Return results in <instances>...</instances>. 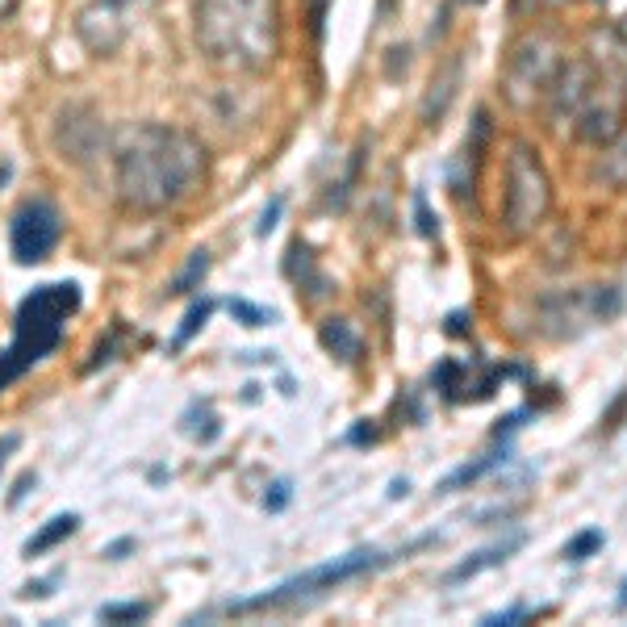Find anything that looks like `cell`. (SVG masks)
Returning a JSON list of instances; mask_svg holds the SVG:
<instances>
[{"mask_svg":"<svg viewBox=\"0 0 627 627\" xmlns=\"http://www.w3.org/2000/svg\"><path fill=\"white\" fill-rule=\"evenodd\" d=\"M209 155L197 134L164 126V122H138L126 126L113 143V184L118 201L134 214H164L197 193L205 180Z\"/></svg>","mask_w":627,"mask_h":627,"instance_id":"cell-1","label":"cell"},{"mask_svg":"<svg viewBox=\"0 0 627 627\" xmlns=\"http://www.w3.org/2000/svg\"><path fill=\"white\" fill-rule=\"evenodd\" d=\"M552 92L556 118L569 113L586 143H611L627 122V38L615 30H598L586 59L561 67Z\"/></svg>","mask_w":627,"mask_h":627,"instance_id":"cell-2","label":"cell"},{"mask_svg":"<svg viewBox=\"0 0 627 627\" xmlns=\"http://www.w3.org/2000/svg\"><path fill=\"white\" fill-rule=\"evenodd\" d=\"M197 46L209 63L230 72H264L281 51L276 0H193Z\"/></svg>","mask_w":627,"mask_h":627,"instance_id":"cell-3","label":"cell"},{"mask_svg":"<svg viewBox=\"0 0 627 627\" xmlns=\"http://www.w3.org/2000/svg\"><path fill=\"white\" fill-rule=\"evenodd\" d=\"M80 310V285L59 281V285H38L26 301L17 306L13 318V343L0 352V389H9L17 377H26L34 364L63 343L67 318Z\"/></svg>","mask_w":627,"mask_h":627,"instance_id":"cell-4","label":"cell"},{"mask_svg":"<svg viewBox=\"0 0 627 627\" xmlns=\"http://www.w3.org/2000/svg\"><path fill=\"white\" fill-rule=\"evenodd\" d=\"M423 544H427V540H414V544H406L402 552H377V548L347 552V556H335V561H327V565H314V569H306V573L289 577V582H281V586L268 590V594L226 602L222 611H226V615H255V611H272V607H289V602H306V598H318V594H327V590H335V586H343V582H356V577H364V573H377V569H385V565H393V561H402L406 552L423 548Z\"/></svg>","mask_w":627,"mask_h":627,"instance_id":"cell-5","label":"cell"},{"mask_svg":"<svg viewBox=\"0 0 627 627\" xmlns=\"http://www.w3.org/2000/svg\"><path fill=\"white\" fill-rule=\"evenodd\" d=\"M552 205V180L540 164V155L527 143H515L506 155V197H502V222L506 235H531Z\"/></svg>","mask_w":627,"mask_h":627,"instance_id":"cell-6","label":"cell"},{"mask_svg":"<svg viewBox=\"0 0 627 627\" xmlns=\"http://www.w3.org/2000/svg\"><path fill=\"white\" fill-rule=\"evenodd\" d=\"M159 0H88L76 13V38L92 55H118Z\"/></svg>","mask_w":627,"mask_h":627,"instance_id":"cell-7","label":"cell"},{"mask_svg":"<svg viewBox=\"0 0 627 627\" xmlns=\"http://www.w3.org/2000/svg\"><path fill=\"white\" fill-rule=\"evenodd\" d=\"M63 235V218H59V209L46 201V197H34L26 201L13 214L9 222V247H13V260L17 264H38L46 260V255L55 251Z\"/></svg>","mask_w":627,"mask_h":627,"instance_id":"cell-8","label":"cell"},{"mask_svg":"<svg viewBox=\"0 0 627 627\" xmlns=\"http://www.w3.org/2000/svg\"><path fill=\"white\" fill-rule=\"evenodd\" d=\"M561 76V59H556V42L548 34L527 38L506 67V92L515 105H527L536 92H548Z\"/></svg>","mask_w":627,"mask_h":627,"instance_id":"cell-9","label":"cell"},{"mask_svg":"<svg viewBox=\"0 0 627 627\" xmlns=\"http://www.w3.org/2000/svg\"><path fill=\"white\" fill-rule=\"evenodd\" d=\"M527 544V536L523 531H515V536H506L502 544H490V548H481V552H473L464 565H456L452 573H448V582L456 586V582H469V577H477L481 569H494V565H502V561H510V552H519Z\"/></svg>","mask_w":627,"mask_h":627,"instance_id":"cell-10","label":"cell"},{"mask_svg":"<svg viewBox=\"0 0 627 627\" xmlns=\"http://www.w3.org/2000/svg\"><path fill=\"white\" fill-rule=\"evenodd\" d=\"M318 339H322V347H327L331 356H339L347 364L360 360L364 343H360V335L352 331V322H347V318H327V322H322V331H318Z\"/></svg>","mask_w":627,"mask_h":627,"instance_id":"cell-11","label":"cell"},{"mask_svg":"<svg viewBox=\"0 0 627 627\" xmlns=\"http://www.w3.org/2000/svg\"><path fill=\"white\" fill-rule=\"evenodd\" d=\"M498 464H506V448L481 456V460H473V464H460L456 473H448L444 481H439V494H456V490H464V485H477L490 469H498Z\"/></svg>","mask_w":627,"mask_h":627,"instance_id":"cell-12","label":"cell"},{"mask_svg":"<svg viewBox=\"0 0 627 627\" xmlns=\"http://www.w3.org/2000/svg\"><path fill=\"white\" fill-rule=\"evenodd\" d=\"M76 527H80V519H76V515H59V519H51V523H46V527L38 531V536H30V540H26V556H42L46 548H55L59 540L72 536Z\"/></svg>","mask_w":627,"mask_h":627,"instance_id":"cell-13","label":"cell"},{"mask_svg":"<svg viewBox=\"0 0 627 627\" xmlns=\"http://www.w3.org/2000/svg\"><path fill=\"white\" fill-rule=\"evenodd\" d=\"M602 176H607L615 189H627V122L611 138V151H607V159H602Z\"/></svg>","mask_w":627,"mask_h":627,"instance_id":"cell-14","label":"cell"},{"mask_svg":"<svg viewBox=\"0 0 627 627\" xmlns=\"http://www.w3.org/2000/svg\"><path fill=\"white\" fill-rule=\"evenodd\" d=\"M602 544H607V536H602L598 527L577 531V536L565 544V561H577V565H582V561H590L594 552H602Z\"/></svg>","mask_w":627,"mask_h":627,"instance_id":"cell-15","label":"cell"},{"mask_svg":"<svg viewBox=\"0 0 627 627\" xmlns=\"http://www.w3.org/2000/svg\"><path fill=\"white\" fill-rule=\"evenodd\" d=\"M205 268H209V251H193V260H189V268H184L176 281H172V289L168 293H193V285L205 276Z\"/></svg>","mask_w":627,"mask_h":627,"instance_id":"cell-16","label":"cell"},{"mask_svg":"<svg viewBox=\"0 0 627 627\" xmlns=\"http://www.w3.org/2000/svg\"><path fill=\"white\" fill-rule=\"evenodd\" d=\"M151 607L147 602H118V607H101V619L105 623H138V619H147Z\"/></svg>","mask_w":627,"mask_h":627,"instance_id":"cell-17","label":"cell"},{"mask_svg":"<svg viewBox=\"0 0 627 627\" xmlns=\"http://www.w3.org/2000/svg\"><path fill=\"white\" fill-rule=\"evenodd\" d=\"M209 310H214V301H197V306L184 314V327H180V335H176V347H184L193 335H197V327H205V318H209Z\"/></svg>","mask_w":627,"mask_h":627,"instance_id":"cell-18","label":"cell"},{"mask_svg":"<svg viewBox=\"0 0 627 627\" xmlns=\"http://www.w3.org/2000/svg\"><path fill=\"white\" fill-rule=\"evenodd\" d=\"M540 611H531V607H506L498 615H485L481 627H510V623H523V619H536Z\"/></svg>","mask_w":627,"mask_h":627,"instance_id":"cell-19","label":"cell"},{"mask_svg":"<svg viewBox=\"0 0 627 627\" xmlns=\"http://www.w3.org/2000/svg\"><path fill=\"white\" fill-rule=\"evenodd\" d=\"M414 218H418V230H423L427 239H435V235H439V222L431 218V209H427V197H423V193L414 197Z\"/></svg>","mask_w":627,"mask_h":627,"instance_id":"cell-20","label":"cell"},{"mask_svg":"<svg viewBox=\"0 0 627 627\" xmlns=\"http://www.w3.org/2000/svg\"><path fill=\"white\" fill-rule=\"evenodd\" d=\"M230 310H235L247 327H264V322H272V310H255V306H247V301H230Z\"/></svg>","mask_w":627,"mask_h":627,"instance_id":"cell-21","label":"cell"},{"mask_svg":"<svg viewBox=\"0 0 627 627\" xmlns=\"http://www.w3.org/2000/svg\"><path fill=\"white\" fill-rule=\"evenodd\" d=\"M285 502H289V485L276 481V485H272V498H264V506H268V510H281Z\"/></svg>","mask_w":627,"mask_h":627,"instance_id":"cell-22","label":"cell"},{"mask_svg":"<svg viewBox=\"0 0 627 627\" xmlns=\"http://www.w3.org/2000/svg\"><path fill=\"white\" fill-rule=\"evenodd\" d=\"M281 205H285V201H281V197H276V201H272V205L264 209V222H260V235H268V230L276 226V218H281Z\"/></svg>","mask_w":627,"mask_h":627,"instance_id":"cell-23","label":"cell"},{"mask_svg":"<svg viewBox=\"0 0 627 627\" xmlns=\"http://www.w3.org/2000/svg\"><path fill=\"white\" fill-rule=\"evenodd\" d=\"M21 444V439L17 435H5V439H0V469H5V460H9V452Z\"/></svg>","mask_w":627,"mask_h":627,"instance_id":"cell-24","label":"cell"},{"mask_svg":"<svg viewBox=\"0 0 627 627\" xmlns=\"http://www.w3.org/2000/svg\"><path fill=\"white\" fill-rule=\"evenodd\" d=\"M448 331H452V335H464V331H469V327H464V314H452V318H448Z\"/></svg>","mask_w":627,"mask_h":627,"instance_id":"cell-25","label":"cell"},{"mask_svg":"<svg viewBox=\"0 0 627 627\" xmlns=\"http://www.w3.org/2000/svg\"><path fill=\"white\" fill-rule=\"evenodd\" d=\"M364 439H373V427H356L352 431V444H364Z\"/></svg>","mask_w":627,"mask_h":627,"instance_id":"cell-26","label":"cell"},{"mask_svg":"<svg viewBox=\"0 0 627 627\" xmlns=\"http://www.w3.org/2000/svg\"><path fill=\"white\" fill-rule=\"evenodd\" d=\"M13 9H17V0H0V21H5Z\"/></svg>","mask_w":627,"mask_h":627,"instance_id":"cell-27","label":"cell"},{"mask_svg":"<svg viewBox=\"0 0 627 627\" xmlns=\"http://www.w3.org/2000/svg\"><path fill=\"white\" fill-rule=\"evenodd\" d=\"M615 607L627 611V577H623V590H619V598H615Z\"/></svg>","mask_w":627,"mask_h":627,"instance_id":"cell-28","label":"cell"},{"mask_svg":"<svg viewBox=\"0 0 627 627\" xmlns=\"http://www.w3.org/2000/svg\"><path fill=\"white\" fill-rule=\"evenodd\" d=\"M469 5H485V0H469Z\"/></svg>","mask_w":627,"mask_h":627,"instance_id":"cell-29","label":"cell"}]
</instances>
